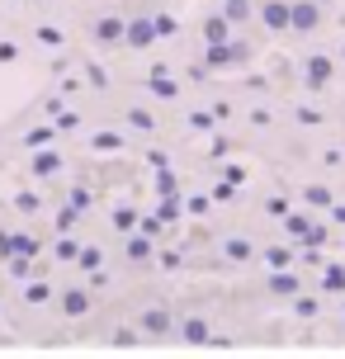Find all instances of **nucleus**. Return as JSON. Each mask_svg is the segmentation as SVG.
<instances>
[{"instance_id": "obj_5", "label": "nucleus", "mask_w": 345, "mask_h": 359, "mask_svg": "<svg viewBox=\"0 0 345 359\" xmlns=\"http://www.w3.org/2000/svg\"><path fill=\"white\" fill-rule=\"evenodd\" d=\"M289 19H293V0H255V24L265 34L284 38L289 34Z\"/></svg>"}, {"instance_id": "obj_37", "label": "nucleus", "mask_w": 345, "mask_h": 359, "mask_svg": "<svg viewBox=\"0 0 345 359\" xmlns=\"http://www.w3.org/2000/svg\"><path fill=\"white\" fill-rule=\"evenodd\" d=\"M317 5H336V0H317Z\"/></svg>"}, {"instance_id": "obj_21", "label": "nucleus", "mask_w": 345, "mask_h": 359, "mask_svg": "<svg viewBox=\"0 0 345 359\" xmlns=\"http://www.w3.org/2000/svg\"><path fill=\"white\" fill-rule=\"evenodd\" d=\"M142 331H137V326H114L109 331V350H142Z\"/></svg>"}, {"instance_id": "obj_11", "label": "nucleus", "mask_w": 345, "mask_h": 359, "mask_svg": "<svg viewBox=\"0 0 345 359\" xmlns=\"http://www.w3.org/2000/svg\"><path fill=\"white\" fill-rule=\"evenodd\" d=\"M62 151H57V147H34V156H29V175L34 180H57L62 175Z\"/></svg>"}, {"instance_id": "obj_10", "label": "nucleus", "mask_w": 345, "mask_h": 359, "mask_svg": "<svg viewBox=\"0 0 345 359\" xmlns=\"http://www.w3.org/2000/svg\"><path fill=\"white\" fill-rule=\"evenodd\" d=\"M175 336H180L184 345H208V336H213V322H208L203 312H180V322H175Z\"/></svg>"}, {"instance_id": "obj_31", "label": "nucleus", "mask_w": 345, "mask_h": 359, "mask_svg": "<svg viewBox=\"0 0 345 359\" xmlns=\"http://www.w3.org/2000/svg\"><path fill=\"white\" fill-rule=\"evenodd\" d=\"M15 255V232H0V260H10Z\"/></svg>"}, {"instance_id": "obj_24", "label": "nucleus", "mask_w": 345, "mask_h": 359, "mask_svg": "<svg viewBox=\"0 0 345 359\" xmlns=\"http://www.w3.org/2000/svg\"><path fill=\"white\" fill-rule=\"evenodd\" d=\"M303 203H308V208H331L336 194H331L327 184H308V189H303Z\"/></svg>"}, {"instance_id": "obj_16", "label": "nucleus", "mask_w": 345, "mask_h": 359, "mask_svg": "<svg viewBox=\"0 0 345 359\" xmlns=\"http://www.w3.org/2000/svg\"><path fill=\"white\" fill-rule=\"evenodd\" d=\"M260 260H265V269H293L303 255H298V246H289V241H284V246H265V251H260Z\"/></svg>"}, {"instance_id": "obj_18", "label": "nucleus", "mask_w": 345, "mask_h": 359, "mask_svg": "<svg viewBox=\"0 0 345 359\" xmlns=\"http://www.w3.org/2000/svg\"><path fill=\"white\" fill-rule=\"evenodd\" d=\"M137 222H142V213L133 208V203H114V213H109V227L114 232H137Z\"/></svg>"}, {"instance_id": "obj_27", "label": "nucleus", "mask_w": 345, "mask_h": 359, "mask_svg": "<svg viewBox=\"0 0 345 359\" xmlns=\"http://www.w3.org/2000/svg\"><path fill=\"white\" fill-rule=\"evenodd\" d=\"M90 147L95 151H123V133H109V128H104V133L90 137Z\"/></svg>"}, {"instance_id": "obj_2", "label": "nucleus", "mask_w": 345, "mask_h": 359, "mask_svg": "<svg viewBox=\"0 0 345 359\" xmlns=\"http://www.w3.org/2000/svg\"><path fill=\"white\" fill-rule=\"evenodd\" d=\"M241 62H251V43L227 38V43H203V72H236Z\"/></svg>"}, {"instance_id": "obj_19", "label": "nucleus", "mask_w": 345, "mask_h": 359, "mask_svg": "<svg viewBox=\"0 0 345 359\" xmlns=\"http://www.w3.org/2000/svg\"><path fill=\"white\" fill-rule=\"evenodd\" d=\"M218 10L232 19L236 29H241V24H255V0H218Z\"/></svg>"}, {"instance_id": "obj_3", "label": "nucleus", "mask_w": 345, "mask_h": 359, "mask_svg": "<svg viewBox=\"0 0 345 359\" xmlns=\"http://www.w3.org/2000/svg\"><path fill=\"white\" fill-rule=\"evenodd\" d=\"M284 232L298 251H322L327 246V227H317L312 213H284Z\"/></svg>"}, {"instance_id": "obj_30", "label": "nucleus", "mask_w": 345, "mask_h": 359, "mask_svg": "<svg viewBox=\"0 0 345 359\" xmlns=\"http://www.w3.org/2000/svg\"><path fill=\"white\" fill-rule=\"evenodd\" d=\"M81 213H86V208H76V203H67V208H57V222H53V227H57V232H72L76 222H81Z\"/></svg>"}, {"instance_id": "obj_28", "label": "nucleus", "mask_w": 345, "mask_h": 359, "mask_svg": "<svg viewBox=\"0 0 345 359\" xmlns=\"http://www.w3.org/2000/svg\"><path fill=\"white\" fill-rule=\"evenodd\" d=\"M128 123L137 128V133H156V114L151 109H128Z\"/></svg>"}, {"instance_id": "obj_1", "label": "nucleus", "mask_w": 345, "mask_h": 359, "mask_svg": "<svg viewBox=\"0 0 345 359\" xmlns=\"http://www.w3.org/2000/svg\"><path fill=\"white\" fill-rule=\"evenodd\" d=\"M341 57L336 53H308L303 62H298V86L308 90V95H322V90L336 86V76H341Z\"/></svg>"}, {"instance_id": "obj_20", "label": "nucleus", "mask_w": 345, "mask_h": 359, "mask_svg": "<svg viewBox=\"0 0 345 359\" xmlns=\"http://www.w3.org/2000/svg\"><path fill=\"white\" fill-rule=\"evenodd\" d=\"M53 298H57V293H53L48 279H24V303H29V307H48Z\"/></svg>"}, {"instance_id": "obj_33", "label": "nucleus", "mask_w": 345, "mask_h": 359, "mask_svg": "<svg viewBox=\"0 0 345 359\" xmlns=\"http://www.w3.org/2000/svg\"><path fill=\"white\" fill-rule=\"evenodd\" d=\"M156 29H161V38L175 34V19H170V15H156Z\"/></svg>"}, {"instance_id": "obj_15", "label": "nucleus", "mask_w": 345, "mask_h": 359, "mask_svg": "<svg viewBox=\"0 0 345 359\" xmlns=\"http://www.w3.org/2000/svg\"><path fill=\"white\" fill-rule=\"evenodd\" d=\"M218 255L227 260V265H246V260H255L260 251H255V246L246 241V236H227V241L218 246Z\"/></svg>"}, {"instance_id": "obj_12", "label": "nucleus", "mask_w": 345, "mask_h": 359, "mask_svg": "<svg viewBox=\"0 0 345 359\" xmlns=\"http://www.w3.org/2000/svg\"><path fill=\"white\" fill-rule=\"evenodd\" d=\"M123 260H128V265H151V260H156V236L128 232V241H123Z\"/></svg>"}, {"instance_id": "obj_7", "label": "nucleus", "mask_w": 345, "mask_h": 359, "mask_svg": "<svg viewBox=\"0 0 345 359\" xmlns=\"http://www.w3.org/2000/svg\"><path fill=\"white\" fill-rule=\"evenodd\" d=\"M123 34H128L123 15H95L90 19V43L95 48H123Z\"/></svg>"}, {"instance_id": "obj_29", "label": "nucleus", "mask_w": 345, "mask_h": 359, "mask_svg": "<svg viewBox=\"0 0 345 359\" xmlns=\"http://www.w3.org/2000/svg\"><path fill=\"white\" fill-rule=\"evenodd\" d=\"M38 251H43V241H38L34 232H15V255H29V260H34Z\"/></svg>"}, {"instance_id": "obj_38", "label": "nucleus", "mask_w": 345, "mask_h": 359, "mask_svg": "<svg viewBox=\"0 0 345 359\" xmlns=\"http://www.w3.org/2000/svg\"><path fill=\"white\" fill-rule=\"evenodd\" d=\"M0 317H5V307H0Z\"/></svg>"}, {"instance_id": "obj_35", "label": "nucleus", "mask_w": 345, "mask_h": 359, "mask_svg": "<svg viewBox=\"0 0 345 359\" xmlns=\"http://www.w3.org/2000/svg\"><path fill=\"white\" fill-rule=\"evenodd\" d=\"M336 57H341V67H345V38H341V53H336Z\"/></svg>"}, {"instance_id": "obj_26", "label": "nucleus", "mask_w": 345, "mask_h": 359, "mask_svg": "<svg viewBox=\"0 0 345 359\" xmlns=\"http://www.w3.org/2000/svg\"><path fill=\"white\" fill-rule=\"evenodd\" d=\"M317 312H322L317 298H308V293H298V298H293V317H298V322H312Z\"/></svg>"}, {"instance_id": "obj_22", "label": "nucleus", "mask_w": 345, "mask_h": 359, "mask_svg": "<svg viewBox=\"0 0 345 359\" xmlns=\"http://www.w3.org/2000/svg\"><path fill=\"white\" fill-rule=\"evenodd\" d=\"M53 260H62V265H76V260H81V241L62 232V236L53 241Z\"/></svg>"}, {"instance_id": "obj_34", "label": "nucleus", "mask_w": 345, "mask_h": 359, "mask_svg": "<svg viewBox=\"0 0 345 359\" xmlns=\"http://www.w3.org/2000/svg\"><path fill=\"white\" fill-rule=\"evenodd\" d=\"M331 222H341V227H345V203H331Z\"/></svg>"}, {"instance_id": "obj_32", "label": "nucleus", "mask_w": 345, "mask_h": 359, "mask_svg": "<svg viewBox=\"0 0 345 359\" xmlns=\"http://www.w3.org/2000/svg\"><path fill=\"white\" fill-rule=\"evenodd\" d=\"M156 260H161L165 269H180V255H175V251H156Z\"/></svg>"}, {"instance_id": "obj_25", "label": "nucleus", "mask_w": 345, "mask_h": 359, "mask_svg": "<svg viewBox=\"0 0 345 359\" xmlns=\"http://www.w3.org/2000/svg\"><path fill=\"white\" fill-rule=\"evenodd\" d=\"M76 269H86V274L104 269V251H100V246H81V260H76Z\"/></svg>"}, {"instance_id": "obj_6", "label": "nucleus", "mask_w": 345, "mask_h": 359, "mask_svg": "<svg viewBox=\"0 0 345 359\" xmlns=\"http://www.w3.org/2000/svg\"><path fill=\"white\" fill-rule=\"evenodd\" d=\"M322 24H327V5H317V0H293L289 34H298V38H312V34H322Z\"/></svg>"}, {"instance_id": "obj_36", "label": "nucleus", "mask_w": 345, "mask_h": 359, "mask_svg": "<svg viewBox=\"0 0 345 359\" xmlns=\"http://www.w3.org/2000/svg\"><path fill=\"white\" fill-rule=\"evenodd\" d=\"M341 336H345V307H341Z\"/></svg>"}, {"instance_id": "obj_23", "label": "nucleus", "mask_w": 345, "mask_h": 359, "mask_svg": "<svg viewBox=\"0 0 345 359\" xmlns=\"http://www.w3.org/2000/svg\"><path fill=\"white\" fill-rule=\"evenodd\" d=\"M15 213H24V217L43 213V194H38V189H19L15 194Z\"/></svg>"}, {"instance_id": "obj_17", "label": "nucleus", "mask_w": 345, "mask_h": 359, "mask_svg": "<svg viewBox=\"0 0 345 359\" xmlns=\"http://www.w3.org/2000/svg\"><path fill=\"white\" fill-rule=\"evenodd\" d=\"M322 293H345V260H322Z\"/></svg>"}, {"instance_id": "obj_13", "label": "nucleus", "mask_w": 345, "mask_h": 359, "mask_svg": "<svg viewBox=\"0 0 345 359\" xmlns=\"http://www.w3.org/2000/svg\"><path fill=\"white\" fill-rule=\"evenodd\" d=\"M265 293H274V298H298V293H303L298 265H293V269H270V279H265Z\"/></svg>"}, {"instance_id": "obj_4", "label": "nucleus", "mask_w": 345, "mask_h": 359, "mask_svg": "<svg viewBox=\"0 0 345 359\" xmlns=\"http://www.w3.org/2000/svg\"><path fill=\"white\" fill-rule=\"evenodd\" d=\"M175 322H180V317L165 303H147L142 312H137V331H142L147 341H170V336H175Z\"/></svg>"}, {"instance_id": "obj_9", "label": "nucleus", "mask_w": 345, "mask_h": 359, "mask_svg": "<svg viewBox=\"0 0 345 359\" xmlns=\"http://www.w3.org/2000/svg\"><path fill=\"white\" fill-rule=\"evenodd\" d=\"M90 307H95V293L90 288H62V293H57V312H62V317H67V322H81V317H90Z\"/></svg>"}, {"instance_id": "obj_14", "label": "nucleus", "mask_w": 345, "mask_h": 359, "mask_svg": "<svg viewBox=\"0 0 345 359\" xmlns=\"http://www.w3.org/2000/svg\"><path fill=\"white\" fill-rule=\"evenodd\" d=\"M199 34H203V43H227V38L236 34V24L222 15V10H208V15H203V24H199Z\"/></svg>"}, {"instance_id": "obj_8", "label": "nucleus", "mask_w": 345, "mask_h": 359, "mask_svg": "<svg viewBox=\"0 0 345 359\" xmlns=\"http://www.w3.org/2000/svg\"><path fill=\"white\" fill-rule=\"evenodd\" d=\"M156 38H161V29H156V15L128 19V34H123V48H128V53H147Z\"/></svg>"}]
</instances>
